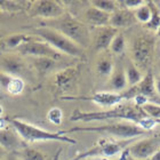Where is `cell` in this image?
Returning a JSON list of instances; mask_svg holds the SVG:
<instances>
[{
  "mask_svg": "<svg viewBox=\"0 0 160 160\" xmlns=\"http://www.w3.org/2000/svg\"><path fill=\"white\" fill-rule=\"evenodd\" d=\"M79 77V68L69 67L58 70L54 77V83L60 90H68L73 86Z\"/></svg>",
  "mask_w": 160,
  "mask_h": 160,
  "instance_id": "e0dca14e",
  "label": "cell"
},
{
  "mask_svg": "<svg viewBox=\"0 0 160 160\" xmlns=\"http://www.w3.org/2000/svg\"><path fill=\"white\" fill-rule=\"evenodd\" d=\"M34 33L37 34L40 39L47 42L50 47L57 50L58 53L65 56L77 57L81 58L85 56V49L71 41L69 38L60 33L58 31L54 30L52 28L48 27H40L34 29Z\"/></svg>",
  "mask_w": 160,
  "mask_h": 160,
  "instance_id": "8992f818",
  "label": "cell"
},
{
  "mask_svg": "<svg viewBox=\"0 0 160 160\" xmlns=\"http://www.w3.org/2000/svg\"><path fill=\"white\" fill-rule=\"evenodd\" d=\"M160 149V140L157 137H147L132 144L126 150L132 158L137 160H150Z\"/></svg>",
  "mask_w": 160,
  "mask_h": 160,
  "instance_id": "8fae6325",
  "label": "cell"
},
{
  "mask_svg": "<svg viewBox=\"0 0 160 160\" xmlns=\"http://www.w3.org/2000/svg\"><path fill=\"white\" fill-rule=\"evenodd\" d=\"M154 88H156V93L158 97H160V76L154 77Z\"/></svg>",
  "mask_w": 160,
  "mask_h": 160,
  "instance_id": "836d02e7",
  "label": "cell"
},
{
  "mask_svg": "<svg viewBox=\"0 0 160 160\" xmlns=\"http://www.w3.org/2000/svg\"><path fill=\"white\" fill-rule=\"evenodd\" d=\"M122 96L125 101H133L137 96L147 97L148 100H158V95L154 88V76L153 73L149 71L144 74L143 79L135 86L128 87L125 92H122Z\"/></svg>",
  "mask_w": 160,
  "mask_h": 160,
  "instance_id": "30bf717a",
  "label": "cell"
},
{
  "mask_svg": "<svg viewBox=\"0 0 160 160\" xmlns=\"http://www.w3.org/2000/svg\"><path fill=\"white\" fill-rule=\"evenodd\" d=\"M120 156H121V160H137V159H135V158L130 157L129 154H128V152H127V150L123 151V152L120 154Z\"/></svg>",
  "mask_w": 160,
  "mask_h": 160,
  "instance_id": "e575fe53",
  "label": "cell"
},
{
  "mask_svg": "<svg viewBox=\"0 0 160 160\" xmlns=\"http://www.w3.org/2000/svg\"><path fill=\"white\" fill-rule=\"evenodd\" d=\"M16 154L20 160H46V156L43 152L31 147H24L23 149L17 151Z\"/></svg>",
  "mask_w": 160,
  "mask_h": 160,
  "instance_id": "603a6c76",
  "label": "cell"
},
{
  "mask_svg": "<svg viewBox=\"0 0 160 160\" xmlns=\"http://www.w3.org/2000/svg\"><path fill=\"white\" fill-rule=\"evenodd\" d=\"M10 125L13 127V129L16 130V133L20 135V137L24 142L29 143H34V142H62V143L68 144H77V140H74L73 137H70L68 135L62 134V132H49V130L42 129L40 127L32 125L30 122H27L24 120L13 119L9 120Z\"/></svg>",
  "mask_w": 160,
  "mask_h": 160,
  "instance_id": "277c9868",
  "label": "cell"
},
{
  "mask_svg": "<svg viewBox=\"0 0 160 160\" xmlns=\"http://www.w3.org/2000/svg\"><path fill=\"white\" fill-rule=\"evenodd\" d=\"M63 111L60 108H52L48 113H47V119L49 120L53 125H61L63 121Z\"/></svg>",
  "mask_w": 160,
  "mask_h": 160,
  "instance_id": "4dcf8cb0",
  "label": "cell"
},
{
  "mask_svg": "<svg viewBox=\"0 0 160 160\" xmlns=\"http://www.w3.org/2000/svg\"><path fill=\"white\" fill-rule=\"evenodd\" d=\"M89 3L97 9L102 10L104 13L110 14V15L113 14L117 9H119L118 1H113V0H93Z\"/></svg>",
  "mask_w": 160,
  "mask_h": 160,
  "instance_id": "d4e9b609",
  "label": "cell"
},
{
  "mask_svg": "<svg viewBox=\"0 0 160 160\" xmlns=\"http://www.w3.org/2000/svg\"><path fill=\"white\" fill-rule=\"evenodd\" d=\"M30 38V36L24 33H14L9 37H7L3 40V45L9 48V49H15L16 50L18 47H21L28 39Z\"/></svg>",
  "mask_w": 160,
  "mask_h": 160,
  "instance_id": "484cf974",
  "label": "cell"
},
{
  "mask_svg": "<svg viewBox=\"0 0 160 160\" xmlns=\"http://www.w3.org/2000/svg\"><path fill=\"white\" fill-rule=\"evenodd\" d=\"M7 154H8V152H6V151H5V150L2 149V148L0 147V160H2L3 158L6 157Z\"/></svg>",
  "mask_w": 160,
  "mask_h": 160,
  "instance_id": "8d00e7d4",
  "label": "cell"
},
{
  "mask_svg": "<svg viewBox=\"0 0 160 160\" xmlns=\"http://www.w3.org/2000/svg\"><path fill=\"white\" fill-rule=\"evenodd\" d=\"M110 14L104 13L102 10L97 9L95 7H93L89 3L88 7L82 8L80 16L77 17L78 20L87 24L88 27H94V28H101V27H107L110 23Z\"/></svg>",
  "mask_w": 160,
  "mask_h": 160,
  "instance_id": "5bb4252c",
  "label": "cell"
},
{
  "mask_svg": "<svg viewBox=\"0 0 160 160\" xmlns=\"http://www.w3.org/2000/svg\"><path fill=\"white\" fill-rule=\"evenodd\" d=\"M83 100H89L96 105L104 109H110V108L117 107L122 103L123 96L121 93H114V92H109V90H103V92H97L93 94L92 96L85 97Z\"/></svg>",
  "mask_w": 160,
  "mask_h": 160,
  "instance_id": "2e32d148",
  "label": "cell"
},
{
  "mask_svg": "<svg viewBox=\"0 0 160 160\" xmlns=\"http://www.w3.org/2000/svg\"><path fill=\"white\" fill-rule=\"evenodd\" d=\"M136 23L137 21L135 18L134 12L119 7V9L116 10L113 14H111L109 25L117 29V30H120V29L129 28Z\"/></svg>",
  "mask_w": 160,
  "mask_h": 160,
  "instance_id": "d6986e66",
  "label": "cell"
},
{
  "mask_svg": "<svg viewBox=\"0 0 160 160\" xmlns=\"http://www.w3.org/2000/svg\"><path fill=\"white\" fill-rule=\"evenodd\" d=\"M159 123V121L157 120H154L153 118H150L149 116H147L145 118L141 120L140 122L137 123V126L140 127L141 129H143L144 132H150L154 128V127H157V125Z\"/></svg>",
  "mask_w": 160,
  "mask_h": 160,
  "instance_id": "1f68e13d",
  "label": "cell"
},
{
  "mask_svg": "<svg viewBox=\"0 0 160 160\" xmlns=\"http://www.w3.org/2000/svg\"><path fill=\"white\" fill-rule=\"evenodd\" d=\"M134 15L136 18L137 23H142L147 25L152 18V8H151L150 2H145L137 9L134 10Z\"/></svg>",
  "mask_w": 160,
  "mask_h": 160,
  "instance_id": "cb8c5ba5",
  "label": "cell"
},
{
  "mask_svg": "<svg viewBox=\"0 0 160 160\" xmlns=\"http://www.w3.org/2000/svg\"><path fill=\"white\" fill-rule=\"evenodd\" d=\"M108 88H109L108 89L109 92H114V93H122V92H125L128 88L123 64L121 63L114 64L113 71H112L111 76L109 77Z\"/></svg>",
  "mask_w": 160,
  "mask_h": 160,
  "instance_id": "ac0fdd59",
  "label": "cell"
},
{
  "mask_svg": "<svg viewBox=\"0 0 160 160\" xmlns=\"http://www.w3.org/2000/svg\"><path fill=\"white\" fill-rule=\"evenodd\" d=\"M2 160H20V158L17 157L16 153H8Z\"/></svg>",
  "mask_w": 160,
  "mask_h": 160,
  "instance_id": "d590c367",
  "label": "cell"
},
{
  "mask_svg": "<svg viewBox=\"0 0 160 160\" xmlns=\"http://www.w3.org/2000/svg\"><path fill=\"white\" fill-rule=\"evenodd\" d=\"M15 129L0 128V147L8 153H16L25 145Z\"/></svg>",
  "mask_w": 160,
  "mask_h": 160,
  "instance_id": "9a60e30c",
  "label": "cell"
},
{
  "mask_svg": "<svg viewBox=\"0 0 160 160\" xmlns=\"http://www.w3.org/2000/svg\"><path fill=\"white\" fill-rule=\"evenodd\" d=\"M78 132L100 133L122 141H130L137 136L147 134V132L141 129L137 125L129 122V121H110V122H104L98 126H77L72 127L70 129L63 130L62 134L68 135V134L78 133Z\"/></svg>",
  "mask_w": 160,
  "mask_h": 160,
  "instance_id": "3957f363",
  "label": "cell"
},
{
  "mask_svg": "<svg viewBox=\"0 0 160 160\" xmlns=\"http://www.w3.org/2000/svg\"><path fill=\"white\" fill-rule=\"evenodd\" d=\"M147 114L142 108L136 107L134 103H121L117 107L110 108L103 111H93L83 112L76 110L71 114V121H82V122H93V121H129L135 125L140 122Z\"/></svg>",
  "mask_w": 160,
  "mask_h": 160,
  "instance_id": "6da1fadb",
  "label": "cell"
},
{
  "mask_svg": "<svg viewBox=\"0 0 160 160\" xmlns=\"http://www.w3.org/2000/svg\"><path fill=\"white\" fill-rule=\"evenodd\" d=\"M123 68H125V73H126L128 87L135 86V85H137L141 80L143 79L144 73L133 63V61L130 60V58H128L126 61V63L123 64Z\"/></svg>",
  "mask_w": 160,
  "mask_h": 160,
  "instance_id": "7402d4cb",
  "label": "cell"
},
{
  "mask_svg": "<svg viewBox=\"0 0 160 160\" xmlns=\"http://www.w3.org/2000/svg\"><path fill=\"white\" fill-rule=\"evenodd\" d=\"M127 47V41L126 38L122 33H118L116 37L113 38L112 42L110 45V48H109V52H110L112 55H120L125 52Z\"/></svg>",
  "mask_w": 160,
  "mask_h": 160,
  "instance_id": "4316f807",
  "label": "cell"
},
{
  "mask_svg": "<svg viewBox=\"0 0 160 160\" xmlns=\"http://www.w3.org/2000/svg\"><path fill=\"white\" fill-rule=\"evenodd\" d=\"M24 87H25V83H24V80L21 79V78H15L12 77L8 86H7L6 90L12 95H20L22 94V92L24 90Z\"/></svg>",
  "mask_w": 160,
  "mask_h": 160,
  "instance_id": "f1b7e54d",
  "label": "cell"
},
{
  "mask_svg": "<svg viewBox=\"0 0 160 160\" xmlns=\"http://www.w3.org/2000/svg\"><path fill=\"white\" fill-rule=\"evenodd\" d=\"M0 70L10 77L23 79L22 77L28 71V64L20 55L3 54L0 55Z\"/></svg>",
  "mask_w": 160,
  "mask_h": 160,
  "instance_id": "7c38bea8",
  "label": "cell"
},
{
  "mask_svg": "<svg viewBox=\"0 0 160 160\" xmlns=\"http://www.w3.org/2000/svg\"><path fill=\"white\" fill-rule=\"evenodd\" d=\"M130 141L122 140H112V138H102L97 142L93 148L86 152L79 154L78 157L73 158L72 160H85L89 158H113L120 156L127 148L129 147Z\"/></svg>",
  "mask_w": 160,
  "mask_h": 160,
  "instance_id": "52a82bcc",
  "label": "cell"
},
{
  "mask_svg": "<svg viewBox=\"0 0 160 160\" xmlns=\"http://www.w3.org/2000/svg\"><path fill=\"white\" fill-rule=\"evenodd\" d=\"M145 2H147V1H144V0H122V1H118L119 7L126 8V9L132 10V12L137 9L138 7H141Z\"/></svg>",
  "mask_w": 160,
  "mask_h": 160,
  "instance_id": "d6a6232c",
  "label": "cell"
},
{
  "mask_svg": "<svg viewBox=\"0 0 160 160\" xmlns=\"http://www.w3.org/2000/svg\"><path fill=\"white\" fill-rule=\"evenodd\" d=\"M142 110L150 118H153L157 121L160 120V104L153 103V102H148L147 104H144L142 107Z\"/></svg>",
  "mask_w": 160,
  "mask_h": 160,
  "instance_id": "f546056e",
  "label": "cell"
},
{
  "mask_svg": "<svg viewBox=\"0 0 160 160\" xmlns=\"http://www.w3.org/2000/svg\"><path fill=\"white\" fill-rule=\"evenodd\" d=\"M114 64L116 62H114L113 55L109 50H105V52L98 53L97 55L96 62H95V70L101 77L109 78L114 69Z\"/></svg>",
  "mask_w": 160,
  "mask_h": 160,
  "instance_id": "ffe728a7",
  "label": "cell"
},
{
  "mask_svg": "<svg viewBox=\"0 0 160 160\" xmlns=\"http://www.w3.org/2000/svg\"><path fill=\"white\" fill-rule=\"evenodd\" d=\"M60 61L48 58V57H31V64L38 73L41 76L50 73L52 71H55L57 69ZM58 71V70H56Z\"/></svg>",
  "mask_w": 160,
  "mask_h": 160,
  "instance_id": "44dd1931",
  "label": "cell"
},
{
  "mask_svg": "<svg viewBox=\"0 0 160 160\" xmlns=\"http://www.w3.org/2000/svg\"><path fill=\"white\" fill-rule=\"evenodd\" d=\"M30 14L34 17H40L45 21H53L67 14L64 3L55 0H38L32 1Z\"/></svg>",
  "mask_w": 160,
  "mask_h": 160,
  "instance_id": "9c48e42d",
  "label": "cell"
},
{
  "mask_svg": "<svg viewBox=\"0 0 160 160\" xmlns=\"http://www.w3.org/2000/svg\"><path fill=\"white\" fill-rule=\"evenodd\" d=\"M158 68H159V72H160V63L158 64Z\"/></svg>",
  "mask_w": 160,
  "mask_h": 160,
  "instance_id": "60d3db41",
  "label": "cell"
},
{
  "mask_svg": "<svg viewBox=\"0 0 160 160\" xmlns=\"http://www.w3.org/2000/svg\"><path fill=\"white\" fill-rule=\"evenodd\" d=\"M157 34H158V37H160V25H159V28H158V30H157Z\"/></svg>",
  "mask_w": 160,
  "mask_h": 160,
  "instance_id": "f35d334b",
  "label": "cell"
},
{
  "mask_svg": "<svg viewBox=\"0 0 160 160\" xmlns=\"http://www.w3.org/2000/svg\"><path fill=\"white\" fill-rule=\"evenodd\" d=\"M23 1H14V0H0V12L2 13H14L24 9Z\"/></svg>",
  "mask_w": 160,
  "mask_h": 160,
  "instance_id": "83f0119b",
  "label": "cell"
},
{
  "mask_svg": "<svg viewBox=\"0 0 160 160\" xmlns=\"http://www.w3.org/2000/svg\"><path fill=\"white\" fill-rule=\"evenodd\" d=\"M16 50L21 55H24V56L48 57V58H53V60H56V61H60L64 56V55L58 53L57 50H55L53 47H50L48 43L42 41L41 39L37 40L32 37L29 38Z\"/></svg>",
  "mask_w": 160,
  "mask_h": 160,
  "instance_id": "ba28073f",
  "label": "cell"
},
{
  "mask_svg": "<svg viewBox=\"0 0 160 160\" xmlns=\"http://www.w3.org/2000/svg\"><path fill=\"white\" fill-rule=\"evenodd\" d=\"M150 160H160V149L156 152V153H154V156L151 158Z\"/></svg>",
  "mask_w": 160,
  "mask_h": 160,
  "instance_id": "74e56055",
  "label": "cell"
},
{
  "mask_svg": "<svg viewBox=\"0 0 160 160\" xmlns=\"http://www.w3.org/2000/svg\"><path fill=\"white\" fill-rule=\"evenodd\" d=\"M43 24V27L58 31L82 49H86L92 45V31L89 27L71 14H64L60 18L53 21H45Z\"/></svg>",
  "mask_w": 160,
  "mask_h": 160,
  "instance_id": "7a4b0ae2",
  "label": "cell"
},
{
  "mask_svg": "<svg viewBox=\"0 0 160 160\" xmlns=\"http://www.w3.org/2000/svg\"><path fill=\"white\" fill-rule=\"evenodd\" d=\"M57 158H58V153L56 154V158H55V160H57Z\"/></svg>",
  "mask_w": 160,
  "mask_h": 160,
  "instance_id": "ab89813d",
  "label": "cell"
},
{
  "mask_svg": "<svg viewBox=\"0 0 160 160\" xmlns=\"http://www.w3.org/2000/svg\"><path fill=\"white\" fill-rule=\"evenodd\" d=\"M118 33H119V30L110 25L95 28V33L94 36L92 34V43L94 46V50L97 53L109 50L112 40Z\"/></svg>",
  "mask_w": 160,
  "mask_h": 160,
  "instance_id": "4fadbf2b",
  "label": "cell"
},
{
  "mask_svg": "<svg viewBox=\"0 0 160 160\" xmlns=\"http://www.w3.org/2000/svg\"><path fill=\"white\" fill-rule=\"evenodd\" d=\"M156 41L151 33H138L129 43V58L144 74L151 71L153 63Z\"/></svg>",
  "mask_w": 160,
  "mask_h": 160,
  "instance_id": "5b68a950",
  "label": "cell"
}]
</instances>
